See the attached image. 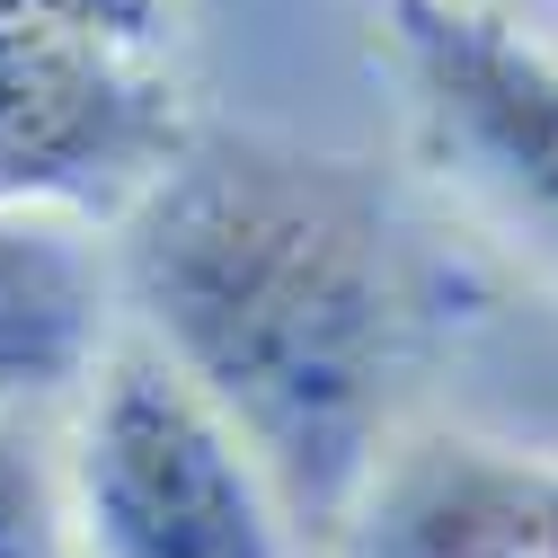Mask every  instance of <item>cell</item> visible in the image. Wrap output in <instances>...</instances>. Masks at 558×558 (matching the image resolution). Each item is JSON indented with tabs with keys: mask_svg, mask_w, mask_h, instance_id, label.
Here are the masks:
<instances>
[{
	"mask_svg": "<svg viewBox=\"0 0 558 558\" xmlns=\"http://www.w3.org/2000/svg\"><path fill=\"white\" fill-rule=\"evenodd\" d=\"M186 133L169 0H0V204L116 222Z\"/></svg>",
	"mask_w": 558,
	"mask_h": 558,
	"instance_id": "cell-2",
	"label": "cell"
},
{
	"mask_svg": "<svg viewBox=\"0 0 558 558\" xmlns=\"http://www.w3.org/2000/svg\"><path fill=\"white\" fill-rule=\"evenodd\" d=\"M62 487L81 558H293V514L248 435L151 337L107 345L89 364Z\"/></svg>",
	"mask_w": 558,
	"mask_h": 558,
	"instance_id": "cell-3",
	"label": "cell"
},
{
	"mask_svg": "<svg viewBox=\"0 0 558 558\" xmlns=\"http://www.w3.org/2000/svg\"><path fill=\"white\" fill-rule=\"evenodd\" d=\"M0 558H81L72 487H62L53 452L0 416Z\"/></svg>",
	"mask_w": 558,
	"mask_h": 558,
	"instance_id": "cell-7",
	"label": "cell"
},
{
	"mask_svg": "<svg viewBox=\"0 0 558 558\" xmlns=\"http://www.w3.org/2000/svg\"><path fill=\"white\" fill-rule=\"evenodd\" d=\"M116 302L248 435L293 523L337 532L444 319L435 248L337 151L186 133L116 214Z\"/></svg>",
	"mask_w": 558,
	"mask_h": 558,
	"instance_id": "cell-1",
	"label": "cell"
},
{
	"mask_svg": "<svg viewBox=\"0 0 558 558\" xmlns=\"http://www.w3.org/2000/svg\"><path fill=\"white\" fill-rule=\"evenodd\" d=\"M116 266L81 214L0 204V408L89 381L107 355Z\"/></svg>",
	"mask_w": 558,
	"mask_h": 558,
	"instance_id": "cell-6",
	"label": "cell"
},
{
	"mask_svg": "<svg viewBox=\"0 0 558 558\" xmlns=\"http://www.w3.org/2000/svg\"><path fill=\"white\" fill-rule=\"evenodd\" d=\"M390 62L426 169L558 266V53L487 0H390Z\"/></svg>",
	"mask_w": 558,
	"mask_h": 558,
	"instance_id": "cell-4",
	"label": "cell"
},
{
	"mask_svg": "<svg viewBox=\"0 0 558 558\" xmlns=\"http://www.w3.org/2000/svg\"><path fill=\"white\" fill-rule=\"evenodd\" d=\"M337 541L345 558H558V461L487 435L381 444Z\"/></svg>",
	"mask_w": 558,
	"mask_h": 558,
	"instance_id": "cell-5",
	"label": "cell"
}]
</instances>
